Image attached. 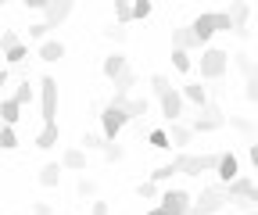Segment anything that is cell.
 Returning <instances> with one entry per match:
<instances>
[{"mask_svg": "<svg viewBox=\"0 0 258 215\" xmlns=\"http://www.w3.org/2000/svg\"><path fill=\"white\" fill-rule=\"evenodd\" d=\"M198 68H201L205 83H219L226 72H230V54H226L222 47H205L201 57H198Z\"/></svg>", "mask_w": 258, "mask_h": 215, "instance_id": "cell-1", "label": "cell"}, {"mask_svg": "<svg viewBox=\"0 0 258 215\" xmlns=\"http://www.w3.org/2000/svg\"><path fill=\"white\" fill-rule=\"evenodd\" d=\"M226 204H230V194H226V187H222V183H212V187H205L198 197H194L190 215H215V211H222Z\"/></svg>", "mask_w": 258, "mask_h": 215, "instance_id": "cell-2", "label": "cell"}, {"mask_svg": "<svg viewBox=\"0 0 258 215\" xmlns=\"http://www.w3.org/2000/svg\"><path fill=\"white\" fill-rule=\"evenodd\" d=\"M40 108H43V126L57 122V79L54 76H40Z\"/></svg>", "mask_w": 258, "mask_h": 215, "instance_id": "cell-3", "label": "cell"}, {"mask_svg": "<svg viewBox=\"0 0 258 215\" xmlns=\"http://www.w3.org/2000/svg\"><path fill=\"white\" fill-rule=\"evenodd\" d=\"M125 126H129L125 111H122V108H115V104L108 101V104L101 108V136H104V140L111 144V140H118V133H122Z\"/></svg>", "mask_w": 258, "mask_h": 215, "instance_id": "cell-4", "label": "cell"}, {"mask_svg": "<svg viewBox=\"0 0 258 215\" xmlns=\"http://www.w3.org/2000/svg\"><path fill=\"white\" fill-rule=\"evenodd\" d=\"M226 126V115L219 111V104H205L201 111H198V118L190 122V133H215V129H222Z\"/></svg>", "mask_w": 258, "mask_h": 215, "instance_id": "cell-5", "label": "cell"}, {"mask_svg": "<svg viewBox=\"0 0 258 215\" xmlns=\"http://www.w3.org/2000/svg\"><path fill=\"white\" fill-rule=\"evenodd\" d=\"M158 201H161V208H165L169 215H190V208H194V197H190L186 190H179V187L161 190Z\"/></svg>", "mask_w": 258, "mask_h": 215, "instance_id": "cell-6", "label": "cell"}, {"mask_svg": "<svg viewBox=\"0 0 258 215\" xmlns=\"http://www.w3.org/2000/svg\"><path fill=\"white\" fill-rule=\"evenodd\" d=\"M72 11H76L72 0H47V8H43V25H47V29H57L61 22H69Z\"/></svg>", "mask_w": 258, "mask_h": 215, "instance_id": "cell-7", "label": "cell"}, {"mask_svg": "<svg viewBox=\"0 0 258 215\" xmlns=\"http://www.w3.org/2000/svg\"><path fill=\"white\" fill-rule=\"evenodd\" d=\"M158 104H161V115H165V122H169V126H172V122H179L183 118V94H179V90L172 86V90H165V94H161L158 97Z\"/></svg>", "mask_w": 258, "mask_h": 215, "instance_id": "cell-8", "label": "cell"}, {"mask_svg": "<svg viewBox=\"0 0 258 215\" xmlns=\"http://www.w3.org/2000/svg\"><path fill=\"white\" fill-rule=\"evenodd\" d=\"M219 165V155H186L183 151V176H201V172H215Z\"/></svg>", "mask_w": 258, "mask_h": 215, "instance_id": "cell-9", "label": "cell"}, {"mask_svg": "<svg viewBox=\"0 0 258 215\" xmlns=\"http://www.w3.org/2000/svg\"><path fill=\"white\" fill-rule=\"evenodd\" d=\"M190 33H194V40H198L201 47L219 33V29H215V11H205V15H198V18H194L190 22Z\"/></svg>", "mask_w": 258, "mask_h": 215, "instance_id": "cell-10", "label": "cell"}, {"mask_svg": "<svg viewBox=\"0 0 258 215\" xmlns=\"http://www.w3.org/2000/svg\"><path fill=\"white\" fill-rule=\"evenodd\" d=\"M215 176H219V183H222V187H230V183H233V179L240 176V162H237V155H233V151H226V155H219Z\"/></svg>", "mask_w": 258, "mask_h": 215, "instance_id": "cell-11", "label": "cell"}, {"mask_svg": "<svg viewBox=\"0 0 258 215\" xmlns=\"http://www.w3.org/2000/svg\"><path fill=\"white\" fill-rule=\"evenodd\" d=\"M125 68H129V57H125L122 50H111V54L104 57V65H101L104 79H111V83H115V79H118V76H122Z\"/></svg>", "mask_w": 258, "mask_h": 215, "instance_id": "cell-12", "label": "cell"}, {"mask_svg": "<svg viewBox=\"0 0 258 215\" xmlns=\"http://www.w3.org/2000/svg\"><path fill=\"white\" fill-rule=\"evenodd\" d=\"M172 176H183V151H179V155H176L172 162H165V165H158V169L151 172V183L158 187V183H169Z\"/></svg>", "mask_w": 258, "mask_h": 215, "instance_id": "cell-13", "label": "cell"}, {"mask_svg": "<svg viewBox=\"0 0 258 215\" xmlns=\"http://www.w3.org/2000/svg\"><path fill=\"white\" fill-rule=\"evenodd\" d=\"M179 94H183V101H190L198 111L212 101V97H208V86H201V83H183V86H179Z\"/></svg>", "mask_w": 258, "mask_h": 215, "instance_id": "cell-14", "label": "cell"}, {"mask_svg": "<svg viewBox=\"0 0 258 215\" xmlns=\"http://www.w3.org/2000/svg\"><path fill=\"white\" fill-rule=\"evenodd\" d=\"M61 169L86 172V151H83V147H64V151H61Z\"/></svg>", "mask_w": 258, "mask_h": 215, "instance_id": "cell-15", "label": "cell"}, {"mask_svg": "<svg viewBox=\"0 0 258 215\" xmlns=\"http://www.w3.org/2000/svg\"><path fill=\"white\" fill-rule=\"evenodd\" d=\"M201 43L194 40V33H190V25H179V29H172V50H198Z\"/></svg>", "mask_w": 258, "mask_h": 215, "instance_id": "cell-16", "label": "cell"}, {"mask_svg": "<svg viewBox=\"0 0 258 215\" xmlns=\"http://www.w3.org/2000/svg\"><path fill=\"white\" fill-rule=\"evenodd\" d=\"M165 133H169V144H172L176 151H183V147H190V144H194V133H190V126H179V122H172V126H169Z\"/></svg>", "mask_w": 258, "mask_h": 215, "instance_id": "cell-17", "label": "cell"}, {"mask_svg": "<svg viewBox=\"0 0 258 215\" xmlns=\"http://www.w3.org/2000/svg\"><path fill=\"white\" fill-rule=\"evenodd\" d=\"M22 118V108L15 104V97H0V122L15 129V122Z\"/></svg>", "mask_w": 258, "mask_h": 215, "instance_id": "cell-18", "label": "cell"}, {"mask_svg": "<svg viewBox=\"0 0 258 215\" xmlns=\"http://www.w3.org/2000/svg\"><path fill=\"white\" fill-rule=\"evenodd\" d=\"M251 187H254V183H251L247 176H237V179L230 183V187H226V194H230V201H247Z\"/></svg>", "mask_w": 258, "mask_h": 215, "instance_id": "cell-19", "label": "cell"}, {"mask_svg": "<svg viewBox=\"0 0 258 215\" xmlns=\"http://www.w3.org/2000/svg\"><path fill=\"white\" fill-rule=\"evenodd\" d=\"M57 140H61V129H57V122H54V126H43V129L36 133V147H40V151H50V147H57Z\"/></svg>", "mask_w": 258, "mask_h": 215, "instance_id": "cell-20", "label": "cell"}, {"mask_svg": "<svg viewBox=\"0 0 258 215\" xmlns=\"http://www.w3.org/2000/svg\"><path fill=\"white\" fill-rule=\"evenodd\" d=\"M147 108H151V104H147V97H129V101L122 104V111H125V118H129V122L144 118V115H147Z\"/></svg>", "mask_w": 258, "mask_h": 215, "instance_id": "cell-21", "label": "cell"}, {"mask_svg": "<svg viewBox=\"0 0 258 215\" xmlns=\"http://www.w3.org/2000/svg\"><path fill=\"white\" fill-rule=\"evenodd\" d=\"M233 65H237V72L244 76V83H247V79H258V65L251 61V54H244V50L233 54Z\"/></svg>", "mask_w": 258, "mask_h": 215, "instance_id": "cell-22", "label": "cell"}, {"mask_svg": "<svg viewBox=\"0 0 258 215\" xmlns=\"http://www.w3.org/2000/svg\"><path fill=\"white\" fill-rule=\"evenodd\" d=\"M61 172H64V169H61V162H47V165L40 169V183H43V187H50V190H54L57 183H61Z\"/></svg>", "mask_w": 258, "mask_h": 215, "instance_id": "cell-23", "label": "cell"}, {"mask_svg": "<svg viewBox=\"0 0 258 215\" xmlns=\"http://www.w3.org/2000/svg\"><path fill=\"white\" fill-rule=\"evenodd\" d=\"M11 97H15V104H18V108H25V104H32V101H36V86L29 83V76L18 83V90H15Z\"/></svg>", "mask_w": 258, "mask_h": 215, "instance_id": "cell-24", "label": "cell"}, {"mask_svg": "<svg viewBox=\"0 0 258 215\" xmlns=\"http://www.w3.org/2000/svg\"><path fill=\"white\" fill-rule=\"evenodd\" d=\"M64 57V43L61 40H47V43H40V61H61Z\"/></svg>", "mask_w": 258, "mask_h": 215, "instance_id": "cell-25", "label": "cell"}, {"mask_svg": "<svg viewBox=\"0 0 258 215\" xmlns=\"http://www.w3.org/2000/svg\"><path fill=\"white\" fill-rule=\"evenodd\" d=\"M226 15H230V22H233V29H247V18H251V8H247V4H240V0H237V4H230V11H226Z\"/></svg>", "mask_w": 258, "mask_h": 215, "instance_id": "cell-26", "label": "cell"}, {"mask_svg": "<svg viewBox=\"0 0 258 215\" xmlns=\"http://www.w3.org/2000/svg\"><path fill=\"white\" fill-rule=\"evenodd\" d=\"M133 22V4H125V0H115V25H129Z\"/></svg>", "mask_w": 258, "mask_h": 215, "instance_id": "cell-27", "label": "cell"}, {"mask_svg": "<svg viewBox=\"0 0 258 215\" xmlns=\"http://www.w3.org/2000/svg\"><path fill=\"white\" fill-rule=\"evenodd\" d=\"M104 144H108V140H104L101 133H83V140H79V147L86 151V155H90V151H104Z\"/></svg>", "mask_w": 258, "mask_h": 215, "instance_id": "cell-28", "label": "cell"}, {"mask_svg": "<svg viewBox=\"0 0 258 215\" xmlns=\"http://www.w3.org/2000/svg\"><path fill=\"white\" fill-rule=\"evenodd\" d=\"M25 57H29V43H18V47H11V50L4 54V61H8L11 68H18V65H22Z\"/></svg>", "mask_w": 258, "mask_h": 215, "instance_id": "cell-29", "label": "cell"}, {"mask_svg": "<svg viewBox=\"0 0 258 215\" xmlns=\"http://www.w3.org/2000/svg\"><path fill=\"white\" fill-rule=\"evenodd\" d=\"M169 61H172V68H176V72H183V76L194 68V61H190V54H186V50H172V57H169Z\"/></svg>", "mask_w": 258, "mask_h": 215, "instance_id": "cell-30", "label": "cell"}, {"mask_svg": "<svg viewBox=\"0 0 258 215\" xmlns=\"http://www.w3.org/2000/svg\"><path fill=\"white\" fill-rule=\"evenodd\" d=\"M147 144H151V147H158V151H172V144H169V133H165V129H151V133H147Z\"/></svg>", "mask_w": 258, "mask_h": 215, "instance_id": "cell-31", "label": "cell"}, {"mask_svg": "<svg viewBox=\"0 0 258 215\" xmlns=\"http://www.w3.org/2000/svg\"><path fill=\"white\" fill-rule=\"evenodd\" d=\"M147 83H151V94H154V97H161V94H165V90H172L169 76H161V72H154V76H151Z\"/></svg>", "mask_w": 258, "mask_h": 215, "instance_id": "cell-32", "label": "cell"}, {"mask_svg": "<svg viewBox=\"0 0 258 215\" xmlns=\"http://www.w3.org/2000/svg\"><path fill=\"white\" fill-rule=\"evenodd\" d=\"M18 147V133L11 126H0V151H15Z\"/></svg>", "mask_w": 258, "mask_h": 215, "instance_id": "cell-33", "label": "cell"}, {"mask_svg": "<svg viewBox=\"0 0 258 215\" xmlns=\"http://www.w3.org/2000/svg\"><path fill=\"white\" fill-rule=\"evenodd\" d=\"M76 194H79V197H93V194H97V179L79 176V183H76Z\"/></svg>", "mask_w": 258, "mask_h": 215, "instance_id": "cell-34", "label": "cell"}, {"mask_svg": "<svg viewBox=\"0 0 258 215\" xmlns=\"http://www.w3.org/2000/svg\"><path fill=\"white\" fill-rule=\"evenodd\" d=\"M29 40H36V43H47V40H50V29H47L43 22H32V25H29Z\"/></svg>", "mask_w": 258, "mask_h": 215, "instance_id": "cell-35", "label": "cell"}, {"mask_svg": "<svg viewBox=\"0 0 258 215\" xmlns=\"http://www.w3.org/2000/svg\"><path fill=\"white\" fill-rule=\"evenodd\" d=\"M22 40H18V33L15 29H4V33H0V54H8L11 47H18Z\"/></svg>", "mask_w": 258, "mask_h": 215, "instance_id": "cell-36", "label": "cell"}, {"mask_svg": "<svg viewBox=\"0 0 258 215\" xmlns=\"http://www.w3.org/2000/svg\"><path fill=\"white\" fill-rule=\"evenodd\" d=\"M101 155H104L108 162H122V158H125V147L111 140V144H104V151H101Z\"/></svg>", "mask_w": 258, "mask_h": 215, "instance_id": "cell-37", "label": "cell"}, {"mask_svg": "<svg viewBox=\"0 0 258 215\" xmlns=\"http://www.w3.org/2000/svg\"><path fill=\"white\" fill-rule=\"evenodd\" d=\"M104 36H108L111 43H125V36H129V29H122V25H108V29H104Z\"/></svg>", "mask_w": 258, "mask_h": 215, "instance_id": "cell-38", "label": "cell"}, {"mask_svg": "<svg viewBox=\"0 0 258 215\" xmlns=\"http://www.w3.org/2000/svg\"><path fill=\"white\" fill-rule=\"evenodd\" d=\"M137 197H144V201H151V197H158V187L151 179H144V183H137Z\"/></svg>", "mask_w": 258, "mask_h": 215, "instance_id": "cell-39", "label": "cell"}, {"mask_svg": "<svg viewBox=\"0 0 258 215\" xmlns=\"http://www.w3.org/2000/svg\"><path fill=\"white\" fill-rule=\"evenodd\" d=\"M151 4H147V0H137V4H133V22H144V18H151Z\"/></svg>", "mask_w": 258, "mask_h": 215, "instance_id": "cell-40", "label": "cell"}, {"mask_svg": "<svg viewBox=\"0 0 258 215\" xmlns=\"http://www.w3.org/2000/svg\"><path fill=\"white\" fill-rule=\"evenodd\" d=\"M215 29H219V33H233V22H230L226 11H215Z\"/></svg>", "mask_w": 258, "mask_h": 215, "instance_id": "cell-41", "label": "cell"}, {"mask_svg": "<svg viewBox=\"0 0 258 215\" xmlns=\"http://www.w3.org/2000/svg\"><path fill=\"white\" fill-rule=\"evenodd\" d=\"M226 122H230V126H233L237 133H251V129H254V126H251V122H247V118H240V115H230V118H226Z\"/></svg>", "mask_w": 258, "mask_h": 215, "instance_id": "cell-42", "label": "cell"}, {"mask_svg": "<svg viewBox=\"0 0 258 215\" xmlns=\"http://www.w3.org/2000/svg\"><path fill=\"white\" fill-rule=\"evenodd\" d=\"M244 97H247L251 104H258V79H247V83H244Z\"/></svg>", "mask_w": 258, "mask_h": 215, "instance_id": "cell-43", "label": "cell"}, {"mask_svg": "<svg viewBox=\"0 0 258 215\" xmlns=\"http://www.w3.org/2000/svg\"><path fill=\"white\" fill-rule=\"evenodd\" d=\"M90 215H111V204L108 201H90Z\"/></svg>", "mask_w": 258, "mask_h": 215, "instance_id": "cell-44", "label": "cell"}, {"mask_svg": "<svg viewBox=\"0 0 258 215\" xmlns=\"http://www.w3.org/2000/svg\"><path fill=\"white\" fill-rule=\"evenodd\" d=\"M247 204L258 211V183H254V187H251V194H247Z\"/></svg>", "mask_w": 258, "mask_h": 215, "instance_id": "cell-45", "label": "cell"}, {"mask_svg": "<svg viewBox=\"0 0 258 215\" xmlns=\"http://www.w3.org/2000/svg\"><path fill=\"white\" fill-rule=\"evenodd\" d=\"M247 155H251V165H254V169H258V140H254V144H251V147H247Z\"/></svg>", "mask_w": 258, "mask_h": 215, "instance_id": "cell-46", "label": "cell"}, {"mask_svg": "<svg viewBox=\"0 0 258 215\" xmlns=\"http://www.w3.org/2000/svg\"><path fill=\"white\" fill-rule=\"evenodd\" d=\"M32 215H50V208L47 204H32Z\"/></svg>", "mask_w": 258, "mask_h": 215, "instance_id": "cell-47", "label": "cell"}, {"mask_svg": "<svg viewBox=\"0 0 258 215\" xmlns=\"http://www.w3.org/2000/svg\"><path fill=\"white\" fill-rule=\"evenodd\" d=\"M4 86H8V68L0 65V90H4Z\"/></svg>", "mask_w": 258, "mask_h": 215, "instance_id": "cell-48", "label": "cell"}, {"mask_svg": "<svg viewBox=\"0 0 258 215\" xmlns=\"http://www.w3.org/2000/svg\"><path fill=\"white\" fill-rule=\"evenodd\" d=\"M147 215H169V211H165V208H161V204H158V208H151Z\"/></svg>", "mask_w": 258, "mask_h": 215, "instance_id": "cell-49", "label": "cell"}, {"mask_svg": "<svg viewBox=\"0 0 258 215\" xmlns=\"http://www.w3.org/2000/svg\"><path fill=\"white\" fill-rule=\"evenodd\" d=\"M247 215H258V211H247Z\"/></svg>", "mask_w": 258, "mask_h": 215, "instance_id": "cell-50", "label": "cell"}, {"mask_svg": "<svg viewBox=\"0 0 258 215\" xmlns=\"http://www.w3.org/2000/svg\"><path fill=\"white\" fill-rule=\"evenodd\" d=\"M0 126H4V122H0Z\"/></svg>", "mask_w": 258, "mask_h": 215, "instance_id": "cell-51", "label": "cell"}]
</instances>
